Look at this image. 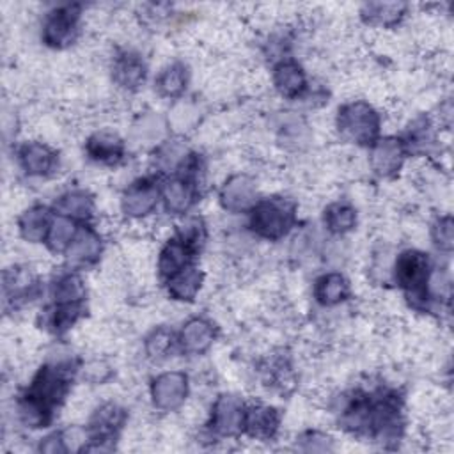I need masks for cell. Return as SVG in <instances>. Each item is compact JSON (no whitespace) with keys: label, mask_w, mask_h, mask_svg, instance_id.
Returning a JSON list of instances; mask_svg holds the SVG:
<instances>
[{"label":"cell","mask_w":454,"mask_h":454,"mask_svg":"<svg viewBox=\"0 0 454 454\" xmlns=\"http://www.w3.org/2000/svg\"><path fill=\"white\" fill-rule=\"evenodd\" d=\"M199 183L200 181L179 172L165 179L160 188H161V200L167 213L186 215L199 199Z\"/></svg>","instance_id":"4fadbf2b"},{"label":"cell","mask_w":454,"mask_h":454,"mask_svg":"<svg viewBox=\"0 0 454 454\" xmlns=\"http://www.w3.org/2000/svg\"><path fill=\"white\" fill-rule=\"evenodd\" d=\"M37 449H39L41 452H48V454L67 452L66 440H64V433H62V431H53V433L46 434L44 438H41Z\"/></svg>","instance_id":"d590c367"},{"label":"cell","mask_w":454,"mask_h":454,"mask_svg":"<svg viewBox=\"0 0 454 454\" xmlns=\"http://www.w3.org/2000/svg\"><path fill=\"white\" fill-rule=\"evenodd\" d=\"M335 128L342 140L371 147L380 138L381 115L369 101L351 99L339 106Z\"/></svg>","instance_id":"3957f363"},{"label":"cell","mask_w":454,"mask_h":454,"mask_svg":"<svg viewBox=\"0 0 454 454\" xmlns=\"http://www.w3.org/2000/svg\"><path fill=\"white\" fill-rule=\"evenodd\" d=\"M431 271L433 264L429 255L419 248H404L395 255L392 266L394 282L417 309L426 307L429 301L427 282Z\"/></svg>","instance_id":"277c9868"},{"label":"cell","mask_w":454,"mask_h":454,"mask_svg":"<svg viewBox=\"0 0 454 454\" xmlns=\"http://www.w3.org/2000/svg\"><path fill=\"white\" fill-rule=\"evenodd\" d=\"M358 223V213L355 206L346 200H335L323 209V225L330 234L344 236L351 232Z\"/></svg>","instance_id":"f1b7e54d"},{"label":"cell","mask_w":454,"mask_h":454,"mask_svg":"<svg viewBox=\"0 0 454 454\" xmlns=\"http://www.w3.org/2000/svg\"><path fill=\"white\" fill-rule=\"evenodd\" d=\"M408 14V4L401 2H371L360 7V18L364 23L378 28H395Z\"/></svg>","instance_id":"cb8c5ba5"},{"label":"cell","mask_w":454,"mask_h":454,"mask_svg":"<svg viewBox=\"0 0 454 454\" xmlns=\"http://www.w3.org/2000/svg\"><path fill=\"white\" fill-rule=\"evenodd\" d=\"M190 394V378L184 371H165L153 378L149 397L160 411H177L184 406Z\"/></svg>","instance_id":"52a82bcc"},{"label":"cell","mask_w":454,"mask_h":454,"mask_svg":"<svg viewBox=\"0 0 454 454\" xmlns=\"http://www.w3.org/2000/svg\"><path fill=\"white\" fill-rule=\"evenodd\" d=\"M78 229L80 227H78L76 220L55 213L51 227H50L46 241H44L48 250H51L53 254H64L67 250V247L71 245L73 238L76 236Z\"/></svg>","instance_id":"f546056e"},{"label":"cell","mask_w":454,"mask_h":454,"mask_svg":"<svg viewBox=\"0 0 454 454\" xmlns=\"http://www.w3.org/2000/svg\"><path fill=\"white\" fill-rule=\"evenodd\" d=\"M94 197L82 188L64 192L53 204V211L64 216H69L76 222H85L94 216Z\"/></svg>","instance_id":"4316f807"},{"label":"cell","mask_w":454,"mask_h":454,"mask_svg":"<svg viewBox=\"0 0 454 454\" xmlns=\"http://www.w3.org/2000/svg\"><path fill=\"white\" fill-rule=\"evenodd\" d=\"M78 369V362L71 356L43 364L16 403L18 420L30 429L46 427L53 419L55 408L67 397Z\"/></svg>","instance_id":"6da1fadb"},{"label":"cell","mask_w":454,"mask_h":454,"mask_svg":"<svg viewBox=\"0 0 454 454\" xmlns=\"http://www.w3.org/2000/svg\"><path fill=\"white\" fill-rule=\"evenodd\" d=\"M176 236L193 247L195 250H200L202 245L206 243L207 238V229L206 223L200 216H186L176 229Z\"/></svg>","instance_id":"1f68e13d"},{"label":"cell","mask_w":454,"mask_h":454,"mask_svg":"<svg viewBox=\"0 0 454 454\" xmlns=\"http://www.w3.org/2000/svg\"><path fill=\"white\" fill-rule=\"evenodd\" d=\"M85 154L98 165L114 167L119 165L126 156L124 140L108 129L94 131L85 142Z\"/></svg>","instance_id":"ffe728a7"},{"label":"cell","mask_w":454,"mask_h":454,"mask_svg":"<svg viewBox=\"0 0 454 454\" xmlns=\"http://www.w3.org/2000/svg\"><path fill=\"white\" fill-rule=\"evenodd\" d=\"M103 248L105 247L99 231L90 225H82L64 252V257L73 270H82L96 264L103 255Z\"/></svg>","instance_id":"9a60e30c"},{"label":"cell","mask_w":454,"mask_h":454,"mask_svg":"<svg viewBox=\"0 0 454 454\" xmlns=\"http://www.w3.org/2000/svg\"><path fill=\"white\" fill-rule=\"evenodd\" d=\"M429 236H431L433 245L440 252L450 254L452 247H454V222H452V216L449 213L436 216L434 222L431 223Z\"/></svg>","instance_id":"d6a6232c"},{"label":"cell","mask_w":454,"mask_h":454,"mask_svg":"<svg viewBox=\"0 0 454 454\" xmlns=\"http://www.w3.org/2000/svg\"><path fill=\"white\" fill-rule=\"evenodd\" d=\"M300 443H301V449L303 450H332V438L321 431H305L301 436H300Z\"/></svg>","instance_id":"e575fe53"},{"label":"cell","mask_w":454,"mask_h":454,"mask_svg":"<svg viewBox=\"0 0 454 454\" xmlns=\"http://www.w3.org/2000/svg\"><path fill=\"white\" fill-rule=\"evenodd\" d=\"M257 200V181L245 172L232 174L231 177H227L218 192L220 207L231 215L248 213Z\"/></svg>","instance_id":"30bf717a"},{"label":"cell","mask_w":454,"mask_h":454,"mask_svg":"<svg viewBox=\"0 0 454 454\" xmlns=\"http://www.w3.org/2000/svg\"><path fill=\"white\" fill-rule=\"evenodd\" d=\"M18 165L28 177H48L59 167V153L46 142H23L16 151Z\"/></svg>","instance_id":"7c38bea8"},{"label":"cell","mask_w":454,"mask_h":454,"mask_svg":"<svg viewBox=\"0 0 454 454\" xmlns=\"http://www.w3.org/2000/svg\"><path fill=\"white\" fill-rule=\"evenodd\" d=\"M82 372V378L89 383H105L112 376V365L103 358H92L80 365L78 369Z\"/></svg>","instance_id":"836d02e7"},{"label":"cell","mask_w":454,"mask_h":454,"mask_svg":"<svg viewBox=\"0 0 454 454\" xmlns=\"http://www.w3.org/2000/svg\"><path fill=\"white\" fill-rule=\"evenodd\" d=\"M39 280L35 273L23 264H12L4 270V298L12 305L30 301L37 294Z\"/></svg>","instance_id":"44dd1931"},{"label":"cell","mask_w":454,"mask_h":454,"mask_svg":"<svg viewBox=\"0 0 454 454\" xmlns=\"http://www.w3.org/2000/svg\"><path fill=\"white\" fill-rule=\"evenodd\" d=\"M298 207L286 197L259 199L248 211V229L261 239L278 241L296 225Z\"/></svg>","instance_id":"7a4b0ae2"},{"label":"cell","mask_w":454,"mask_h":454,"mask_svg":"<svg viewBox=\"0 0 454 454\" xmlns=\"http://www.w3.org/2000/svg\"><path fill=\"white\" fill-rule=\"evenodd\" d=\"M271 83L280 98L300 99L309 90V78L301 64L291 57L275 62L271 71Z\"/></svg>","instance_id":"e0dca14e"},{"label":"cell","mask_w":454,"mask_h":454,"mask_svg":"<svg viewBox=\"0 0 454 454\" xmlns=\"http://www.w3.org/2000/svg\"><path fill=\"white\" fill-rule=\"evenodd\" d=\"M179 348L177 346V333H174L167 326L153 328L144 339V351L151 360H161L170 356V353Z\"/></svg>","instance_id":"4dcf8cb0"},{"label":"cell","mask_w":454,"mask_h":454,"mask_svg":"<svg viewBox=\"0 0 454 454\" xmlns=\"http://www.w3.org/2000/svg\"><path fill=\"white\" fill-rule=\"evenodd\" d=\"M247 403L236 394H220L209 413L207 427L220 438H238L243 434Z\"/></svg>","instance_id":"ba28073f"},{"label":"cell","mask_w":454,"mask_h":454,"mask_svg":"<svg viewBox=\"0 0 454 454\" xmlns=\"http://www.w3.org/2000/svg\"><path fill=\"white\" fill-rule=\"evenodd\" d=\"M112 80L128 92L138 90L147 78V64L144 57L133 50H119L112 57Z\"/></svg>","instance_id":"5bb4252c"},{"label":"cell","mask_w":454,"mask_h":454,"mask_svg":"<svg viewBox=\"0 0 454 454\" xmlns=\"http://www.w3.org/2000/svg\"><path fill=\"white\" fill-rule=\"evenodd\" d=\"M197 254L199 250H195L193 247L179 239L176 234L168 238L160 248L158 259H156V271L160 280L165 284L168 278H172L184 268L195 264Z\"/></svg>","instance_id":"2e32d148"},{"label":"cell","mask_w":454,"mask_h":454,"mask_svg":"<svg viewBox=\"0 0 454 454\" xmlns=\"http://www.w3.org/2000/svg\"><path fill=\"white\" fill-rule=\"evenodd\" d=\"M87 286L76 270L60 273L51 284V303L57 305H80L85 303Z\"/></svg>","instance_id":"484cf974"},{"label":"cell","mask_w":454,"mask_h":454,"mask_svg":"<svg viewBox=\"0 0 454 454\" xmlns=\"http://www.w3.org/2000/svg\"><path fill=\"white\" fill-rule=\"evenodd\" d=\"M282 415L280 411L264 403H252L247 404L245 410V424H243V434L250 436L252 440L268 442L273 440L280 429Z\"/></svg>","instance_id":"ac0fdd59"},{"label":"cell","mask_w":454,"mask_h":454,"mask_svg":"<svg viewBox=\"0 0 454 454\" xmlns=\"http://www.w3.org/2000/svg\"><path fill=\"white\" fill-rule=\"evenodd\" d=\"M82 5L80 4H60L48 9L41 23V41L53 50H64L71 46L82 27Z\"/></svg>","instance_id":"5b68a950"},{"label":"cell","mask_w":454,"mask_h":454,"mask_svg":"<svg viewBox=\"0 0 454 454\" xmlns=\"http://www.w3.org/2000/svg\"><path fill=\"white\" fill-rule=\"evenodd\" d=\"M161 188L153 177H140L128 184L119 199L121 211L131 220H144L158 207Z\"/></svg>","instance_id":"9c48e42d"},{"label":"cell","mask_w":454,"mask_h":454,"mask_svg":"<svg viewBox=\"0 0 454 454\" xmlns=\"http://www.w3.org/2000/svg\"><path fill=\"white\" fill-rule=\"evenodd\" d=\"M55 211L44 204H32L18 216V234L27 243H44L51 227Z\"/></svg>","instance_id":"7402d4cb"},{"label":"cell","mask_w":454,"mask_h":454,"mask_svg":"<svg viewBox=\"0 0 454 454\" xmlns=\"http://www.w3.org/2000/svg\"><path fill=\"white\" fill-rule=\"evenodd\" d=\"M216 339L215 325L200 316L190 317L177 333V346L186 355H204L211 349Z\"/></svg>","instance_id":"d6986e66"},{"label":"cell","mask_w":454,"mask_h":454,"mask_svg":"<svg viewBox=\"0 0 454 454\" xmlns=\"http://www.w3.org/2000/svg\"><path fill=\"white\" fill-rule=\"evenodd\" d=\"M408 151L399 137H380L369 147V167L378 177H395L406 161Z\"/></svg>","instance_id":"8fae6325"},{"label":"cell","mask_w":454,"mask_h":454,"mask_svg":"<svg viewBox=\"0 0 454 454\" xmlns=\"http://www.w3.org/2000/svg\"><path fill=\"white\" fill-rule=\"evenodd\" d=\"M126 419H128L126 410L117 403H103L101 406H98L89 419V427H87L89 438L82 450L85 452L112 450L114 442L119 438V433L124 427Z\"/></svg>","instance_id":"8992f818"},{"label":"cell","mask_w":454,"mask_h":454,"mask_svg":"<svg viewBox=\"0 0 454 454\" xmlns=\"http://www.w3.org/2000/svg\"><path fill=\"white\" fill-rule=\"evenodd\" d=\"M190 83L188 66L183 62L167 64L154 78L156 92L165 99H179Z\"/></svg>","instance_id":"83f0119b"},{"label":"cell","mask_w":454,"mask_h":454,"mask_svg":"<svg viewBox=\"0 0 454 454\" xmlns=\"http://www.w3.org/2000/svg\"><path fill=\"white\" fill-rule=\"evenodd\" d=\"M312 296L321 307H337L351 296L349 280L340 271H326L314 280Z\"/></svg>","instance_id":"603a6c76"},{"label":"cell","mask_w":454,"mask_h":454,"mask_svg":"<svg viewBox=\"0 0 454 454\" xmlns=\"http://www.w3.org/2000/svg\"><path fill=\"white\" fill-rule=\"evenodd\" d=\"M204 282H206V273L195 262L184 268L183 271H179L177 275H174L172 278H168L165 282V289L172 300L190 303L199 296Z\"/></svg>","instance_id":"d4e9b609"}]
</instances>
